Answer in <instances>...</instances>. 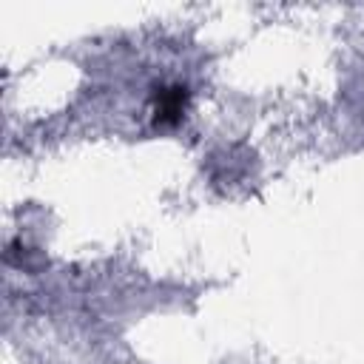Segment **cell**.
I'll return each instance as SVG.
<instances>
[{"label":"cell","instance_id":"cell-1","mask_svg":"<svg viewBox=\"0 0 364 364\" xmlns=\"http://www.w3.org/2000/svg\"><path fill=\"white\" fill-rule=\"evenodd\" d=\"M188 108V88L185 85H159L154 91L151 114L154 125H176Z\"/></svg>","mask_w":364,"mask_h":364}]
</instances>
